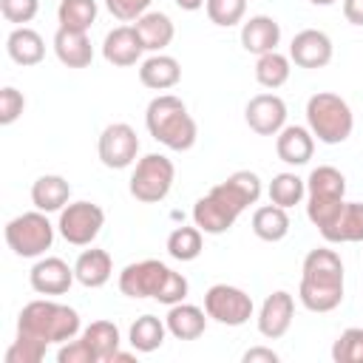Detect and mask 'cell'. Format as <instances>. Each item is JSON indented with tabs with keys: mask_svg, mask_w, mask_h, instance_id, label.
Masks as SVG:
<instances>
[{
	"mask_svg": "<svg viewBox=\"0 0 363 363\" xmlns=\"http://www.w3.org/2000/svg\"><path fill=\"white\" fill-rule=\"evenodd\" d=\"M343 261L335 250L329 247H315L306 252L301 264V286H298V301L309 312H332L343 303Z\"/></svg>",
	"mask_w": 363,
	"mask_h": 363,
	"instance_id": "6da1fadb",
	"label": "cell"
},
{
	"mask_svg": "<svg viewBox=\"0 0 363 363\" xmlns=\"http://www.w3.org/2000/svg\"><path fill=\"white\" fill-rule=\"evenodd\" d=\"M119 292L142 301V298H153L164 306L182 303L190 292V284L182 272L170 269L167 264L156 261V258H145V261H133L119 272Z\"/></svg>",
	"mask_w": 363,
	"mask_h": 363,
	"instance_id": "7a4b0ae2",
	"label": "cell"
},
{
	"mask_svg": "<svg viewBox=\"0 0 363 363\" xmlns=\"http://www.w3.org/2000/svg\"><path fill=\"white\" fill-rule=\"evenodd\" d=\"M145 128L159 145H164L167 150H176V153L190 150L199 139V125L190 116L187 105L176 94H159L147 102Z\"/></svg>",
	"mask_w": 363,
	"mask_h": 363,
	"instance_id": "3957f363",
	"label": "cell"
},
{
	"mask_svg": "<svg viewBox=\"0 0 363 363\" xmlns=\"http://www.w3.org/2000/svg\"><path fill=\"white\" fill-rule=\"evenodd\" d=\"M79 312L68 303L51 301V298H37L28 301L20 315H17V335L37 337L43 343H65L79 335Z\"/></svg>",
	"mask_w": 363,
	"mask_h": 363,
	"instance_id": "277c9868",
	"label": "cell"
},
{
	"mask_svg": "<svg viewBox=\"0 0 363 363\" xmlns=\"http://www.w3.org/2000/svg\"><path fill=\"white\" fill-rule=\"evenodd\" d=\"M306 128L323 145H343L354 130V113L340 94L318 91L306 99Z\"/></svg>",
	"mask_w": 363,
	"mask_h": 363,
	"instance_id": "5b68a950",
	"label": "cell"
},
{
	"mask_svg": "<svg viewBox=\"0 0 363 363\" xmlns=\"http://www.w3.org/2000/svg\"><path fill=\"white\" fill-rule=\"evenodd\" d=\"M343 204H346V176L332 164L315 167L306 179V218L318 227V233L335 221Z\"/></svg>",
	"mask_w": 363,
	"mask_h": 363,
	"instance_id": "8992f818",
	"label": "cell"
},
{
	"mask_svg": "<svg viewBox=\"0 0 363 363\" xmlns=\"http://www.w3.org/2000/svg\"><path fill=\"white\" fill-rule=\"evenodd\" d=\"M54 230L57 227L48 221V213L34 207L6 224V244L20 258H43L54 244Z\"/></svg>",
	"mask_w": 363,
	"mask_h": 363,
	"instance_id": "52a82bcc",
	"label": "cell"
},
{
	"mask_svg": "<svg viewBox=\"0 0 363 363\" xmlns=\"http://www.w3.org/2000/svg\"><path fill=\"white\" fill-rule=\"evenodd\" d=\"M173 182H176V164L162 153H147L136 162L128 190L142 204H159L173 190Z\"/></svg>",
	"mask_w": 363,
	"mask_h": 363,
	"instance_id": "ba28073f",
	"label": "cell"
},
{
	"mask_svg": "<svg viewBox=\"0 0 363 363\" xmlns=\"http://www.w3.org/2000/svg\"><path fill=\"white\" fill-rule=\"evenodd\" d=\"M105 227V210L94 201H68L60 210L57 233L74 247H91Z\"/></svg>",
	"mask_w": 363,
	"mask_h": 363,
	"instance_id": "9c48e42d",
	"label": "cell"
},
{
	"mask_svg": "<svg viewBox=\"0 0 363 363\" xmlns=\"http://www.w3.org/2000/svg\"><path fill=\"white\" fill-rule=\"evenodd\" d=\"M204 312H207L210 320H216L221 326H244L252 318L255 303L241 286L213 284L204 292Z\"/></svg>",
	"mask_w": 363,
	"mask_h": 363,
	"instance_id": "30bf717a",
	"label": "cell"
},
{
	"mask_svg": "<svg viewBox=\"0 0 363 363\" xmlns=\"http://www.w3.org/2000/svg\"><path fill=\"white\" fill-rule=\"evenodd\" d=\"M99 162L111 170H125L139 156V136L128 122H111L96 142Z\"/></svg>",
	"mask_w": 363,
	"mask_h": 363,
	"instance_id": "8fae6325",
	"label": "cell"
},
{
	"mask_svg": "<svg viewBox=\"0 0 363 363\" xmlns=\"http://www.w3.org/2000/svg\"><path fill=\"white\" fill-rule=\"evenodd\" d=\"M244 119L252 133L278 136L286 125V102L278 94H255L244 108Z\"/></svg>",
	"mask_w": 363,
	"mask_h": 363,
	"instance_id": "7c38bea8",
	"label": "cell"
},
{
	"mask_svg": "<svg viewBox=\"0 0 363 363\" xmlns=\"http://www.w3.org/2000/svg\"><path fill=\"white\" fill-rule=\"evenodd\" d=\"M292 318H295V298H292V292L275 289V292H269L264 298L255 323H258V332L267 340H281L289 332Z\"/></svg>",
	"mask_w": 363,
	"mask_h": 363,
	"instance_id": "4fadbf2b",
	"label": "cell"
},
{
	"mask_svg": "<svg viewBox=\"0 0 363 363\" xmlns=\"http://www.w3.org/2000/svg\"><path fill=\"white\" fill-rule=\"evenodd\" d=\"M332 54H335L332 40H329V34L320 31V28H303V31H298V34L292 37V43H289V60H292L298 68H309V71L326 68V65L332 62Z\"/></svg>",
	"mask_w": 363,
	"mask_h": 363,
	"instance_id": "5bb4252c",
	"label": "cell"
},
{
	"mask_svg": "<svg viewBox=\"0 0 363 363\" xmlns=\"http://www.w3.org/2000/svg\"><path fill=\"white\" fill-rule=\"evenodd\" d=\"M74 281H77L74 267H68V261L57 255L40 258L28 272V284L37 295H65L74 286Z\"/></svg>",
	"mask_w": 363,
	"mask_h": 363,
	"instance_id": "9a60e30c",
	"label": "cell"
},
{
	"mask_svg": "<svg viewBox=\"0 0 363 363\" xmlns=\"http://www.w3.org/2000/svg\"><path fill=\"white\" fill-rule=\"evenodd\" d=\"M210 190L218 193V196L241 216L250 204H258V199H261V193H264V184H261L258 173H252V170H235V173H230L224 182H218V184L210 187Z\"/></svg>",
	"mask_w": 363,
	"mask_h": 363,
	"instance_id": "2e32d148",
	"label": "cell"
},
{
	"mask_svg": "<svg viewBox=\"0 0 363 363\" xmlns=\"http://www.w3.org/2000/svg\"><path fill=\"white\" fill-rule=\"evenodd\" d=\"M238 221V213L218 196V193H207V196H201L196 204H193V224L201 230V233H207V235H221V233H227L233 224Z\"/></svg>",
	"mask_w": 363,
	"mask_h": 363,
	"instance_id": "e0dca14e",
	"label": "cell"
},
{
	"mask_svg": "<svg viewBox=\"0 0 363 363\" xmlns=\"http://www.w3.org/2000/svg\"><path fill=\"white\" fill-rule=\"evenodd\" d=\"M142 51H145V45H142V40H139V34H136L133 26H116L102 40V57L111 65H116V68L136 65L142 60Z\"/></svg>",
	"mask_w": 363,
	"mask_h": 363,
	"instance_id": "ac0fdd59",
	"label": "cell"
},
{
	"mask_svg": "<svg viewBox=\"0 0 363 363\" xmlns=\"http://www.w3.org/2000/svg\"><path fill=\"white\" fill-rule=\"evenodd\" d=\"M278 43H281V26H278L275 17L252 14L250 20L241 23V45H244V51L261 57V54L278 51Z\"/></svg>",
	"mask_w": 363,
	"mask_h": 363,
	"instance_id": "d6986e66",
	"label": "cell"
},
{
	"mask_svg": "<svg viewBox=\"0 0 363 363\" xmlns=\"http://www.w3.org/2000/svg\"><path fill=\"white\" fill-rule=\"evenodd\" d=\"M275 153L284 164L301 167L315 153V136L303 125H284V130L275 136Z\"/></svg>",
	"mask_w": 363,
	"mask_h": 363,
	"instance_id": "ffe728a7",
	"label": "cell"
},
{
	"mask_svg": "<svg viewBox=\"0 0 363 363\" xmlns=\"http://www.w3.org/2000/svg\"><path fill=\"white\" fill-rule=\"evenodd\" d=\"M54 54L65 68H88L94 62V45L88 40V31L60 26L54 34Z\"/></svg>",
	"mask_w": 363,
	"mask_h": 363,
	"instance_id": "44dd1931",
	"label": "cell"
},
{
	"mask_svg": "<svg viewBox=\"0 0 363 363\" xmlns=\"http://www.w3.org/2000/svg\"><path fill=\"white\" fill-rule=\"evenodd\" d=\"M139 82L150 91H170L182 82V65L170 54H150L139 65Z\"/></svg>",
	"mask_w": 363,
	"mask_h": 363,
	"instance_id": "7402d4cb",
	"label": "cell"
},
{
	"mask_svg": "<svg viewBox=\"0 0 363 363\" xmlns=\"http://www.w3.org/2000/svg\"><path fill=\"white\" fill-rule=\"evenodd\" d=\"M74 275L82 286L88 289H99L111 281L113 275V258L108 250H99V247H91V250H82L74 261Z\"/></svg>",
	"mask_w": 363,
	"mask_h": 363,
	"instance_id": "603a6c76",
	"label": "cell"
},
{
	"mask_svg": "<svg viewBox=\"0 0 363 363\" xmlns=\"http://www.w3.org/2000/svg\"><path fill=\"white\" fill-rule=\"evenodd\" d=\"M329 244H360L363 241V201H346L335 221L320 230Z\"/></svg>",
	"mask_w": 363,
	"mask_h": 363,
	"instance_id": "cb8c5ba5",
	"label": "cell"
},
{
	"mask_svg": "<svg viewBox=\"0 0 363 363\" xmlns=\"http://www.w3.org/2000/svg\"><path fill=\"white\" fill-rule=\"evenodd\" d=\"M164 323H167V332L176 337V340H196L204 335L207 329V312L196 303H173L164 315Z\"/></svg>",
	"mask_w": 363,
	"mask_h": 363,
	"instance_id": "d4e9b609",
	"label": "cell"
},
{
	"mask_svg": "<svg viewBox=\"0 0 363 363\" xmlns=\"http://www.w3.org/2000/svg\"><path fill=\"white\" fill-rule=\"evenodd\" d=\"M133 28H136L145 51H150V54L164 51L173 43V37H176V26H173V20L164 11H145L133 23Z\"/></svg>",
	"mask_w": 363,
	"mask_h": 363,
	"instance_id": "484cf974",
	"label": "cell"
},
{
	"mask_svg": "<svg viewBox=\"0 0 363 363\" xmlns=\"http://www.w3.org/2000/svg\"><path fill=\"white\" fill-rule=\"evenodd\" d=\"M6 54L11 57V62L31 68L37 62H43L45 57V40L40 37V31L28 28V26H17L9 37H6Z\"/></svg>",
	"mask_w": 363,
	"mask_h": 363,
	"instance_id": "4316f807",
	"label": "cell"
},
{
	"mask_svg": "<svg viewBox=\"0 0 363 363\" xmlns=\"http://www.w3.org/2000/svg\"><path fill=\"white\" fill-rule=\"evenodd\" d=\"M68 201H71V184L57 173H45L31 184V204L43 213H60Z\"/></svg>",
	"mask_w": 363,
	"mask_h": 363,
	"instance_id": "83f0119b",
	"label": "cell"
},
{
	"mask_svg": "<svg viewBox=\"0 0 363 363\" xmlns=\"http://www.w3.org/2000/svg\"><path fill=\"white\" fill-rule=\"evenodd\" d=\"M167 335L170 332H167V323L162 318H156V315H139L130 323V329H128V343L133 346V352L150 354V352L162 349V343H164Z\"/></svg>",
	"mask_w": 363,
	"mask_h": 363,
	"instance_id": "f1b7e54d",
	"label": "cell"
},
{
	"mask_svg": "<svg viewBox=\"0 0 363 363\" xmlns=\"http://www.w3.org/2000/svg\"><path fill=\"white\" fill-rule=\"evenodd\" d=\"M289 227H292V221H289L286 207H278V204H272V201L264 204V207H258V210L252 213V233H255L261 241H269V244L284 241L286 233H289Z\"/></svg>",
	"mask_w": 363,
	"mask_h": 363,
	"instance_id": "f546056e",
	"label": "cell"
},
{
	"mask_svg": "<svg viewBox=\"0 0 363 363\" xmlns=\"http://www.w3.org/2000/svg\"><path fill=\"white\" fill-rule=\"evenodd\" d=\"M82 337H85V343L94 349V354H96L99 363H111L113 352H116L119 343H122L119 326H116L113 320H94L91 326L82 329Z\"/></svg>",
	"mask_w": 363,
	"mask_h": 363,
	"instance_id": "4dcf8cb0",
	"label": "cell"
},
{
	"mask_svg": "<svg viewBox=\"0 0 363 363\" xmlns=\"http://www.w3.org/2000/svg\"><path fill=\"white\" fill-rule=\"evenodd\" d=\"M289 74H292V60L281 51H269V54H261L255 60V82L267 91L286 85Z\"/></svg>",
	"mask_w": 363,
	"mask_h": 363,
	"instance_id": "1f68e13d",
	"label": "cell"
},
{
	"mask_svg": "<svg viewBox=\"0 0 363 363\" xmlns=\"http://www.w3.org/2000/svg\"><path fill=\"white\" fill-rule=\"evenodd\" d=\"M204 250V233L193 224V227H176L170 235H167V255L173 261H196Z\"/></svg>",
	"mask_w": 363,
	"mask_h": 363,
	"instance_id": "d6a6232c",
	"label": "cell"
},
{
	"mask_svg": "<svg viewBox=\"0 0 363 363\" xmlns=\"http://www.w3.org/2000/svg\"><path fill=\"white\" fill-rule=\"evenodd\" d=\"M99 6L96 0H60L57 6V20L62 28H74V31H88L96 23Z\"/></svg>",
	"mask_w": 363,
	"mask_h": 363,
	"instance_id": "836d02e7",
	"label": "cell"
},
{
	"mask_svg": "<svg viewBox=\"0 0 363 363\" xmlns=\"http://www.w3.org/2000/svg\"><path fill=\"white\" fill-rule=\"evenodd\" d=\"M267 193H269V201H272V204L289 210V207H295V204H301V201L306 199V179H301V176L284 170V173L272 176Z\"/></svg>",
	"mask_w": 363,
	"mask_h": 363,
	"instance_id": "e575fe53",
	"label": "cell"
},
{
	"mask_svg": "<svg viewBox=\"0 0 363 363\" xmlns=\"http://www.w3.org/2000/svg\"><path fill=\"white\" fill-rule=\"evenodd\" d=\"M204 11H207V17H210L213 26L233 28V26L244 23L247 0H207L204 3Z\"/></svg>",
	"mask_w": 363,
	"mask_h": 363,
	"instance_id": "d590c367",
	"label": "cell"
},
{
	"mask_svg": "<svg viewBox=\"0 0 363 363\" xmlns=\"http://www.w3.org/2000/svg\"><path fill=\"white\" fill-rule=\"evenodd\" d=\"M335 363H363V326H349L332 343Z\"/></svg>",
	"mask_w": 363,
	"mask_h": 363,
	"instance_id": "8d00e7d4",
	"label": "cell"
},
{
	"mask_svg": "<svg viewBox=\"0 0 363 363\" xmlns=\"http://www.w3.org/2000/svg\"><path fill=\"white\" fill-rule=\"evenodd\" d=\"M48 343L28 337V335H17V340L6 349V363H40L45 357Z\"/></svg>",
	"mask_w": 363,
	"mask_h": 363,
	"instance_id": "74e56055",
	"label": "cell"
},
{
	"mask_svg": "<svg viewBox=\"0 0 363 363\" xmlns=\"http://www.w3.org/2000/svg\"><path fill=\"white\" fill-rule=\"evenodd\" d=\"M37 11H40V0H0V14L14 26L31 23Z\"/></svg>",
	"mask_w": 363,
	"mask_h": 363,
	"instance_id": "f35d334b",
	"label": "cell"
},
{
	"mask_svg": "<svg viewBox=\"0 0 363 363\" xmlns=\"http://www.w3.org/2000/svg\"><path fill=\"white\" fill-rule=\"evenodd\" d=\"M23 111H26V96L14 85L0 88V125L17 122L23 116Z\"/></svg>",
	"mask_w": 363,
	"mask_h": 363,
	"instance_id": "ab89813d",
	"label": "cell"
},
{
	"mask_svg": "<svg viewBox=\"0 0 363 363\" xmlns=\"http://www.w3.org/2000/svg\"><path fill=\"white\" fill-rule=\"evenodd\" d=\"M150 3L153 0H105V9L122 23H136L145 11H150Z\"/></svg>",
	"mask_w": 363,
	"mask_h": 363,
	"instance_id": "60d3db41",
	"label": "cell"
},
{
	"mask_svg": "<svg viewBox=\"0 0 363 363\" xmlns=\"http://www.w3.org/2000/svg\"><path fill=\"white\" fill-rule=\"evenodd\" d=\"M57 360H60V363H99L96 354H94V349L85 343V337L60 343V349H57Z\"/></svg>",
	"mask_w": 363,
	"mask_h": 363,
	"instance_id": "b9f144b4",
	"label": "cell"
},
{
	"mask_svg": "<svg viewBox=\"0 0 363 363\" xmlns=\"http://www.w3.org/2000/svg\"><path fill=\"white\" fill-rule=\"evenodd\" d=\"M241 360H244V363H278L281 354H278L275 349H267V346H252V349H247V352L241 354Z\"/></svg>",
	"mask_w": 363,
	"mask_h": 363,
	"instance_id": "7bdbcfd3",
	"label": "cell"
},
{
	"mask_svg": "<svg viewBox=\"0 0 363 363\" xmlns=\"http://www.w3.org/2000/svg\"><path fill=\"white\" fill-rule=\"evenodd\" d=\"M343 17L352 26H363V0H343Z\"/></svg>",
	"mask_w": 363,
	"mask_h": 363,
	"instance_id": "ee69618b",
	"label": "cell"
},
{
	"mask_svg": "<svg viewBox=\"0 0 363 363\" xmlns=\"http://www.w3.org/2000/svg\"><path fill=\"white\" fill-rule=\"evenodd\" d=\"M173 3H176L182 11H199V9H201L207 0H173Z\"/></svg>",
	"mask_w": 363,
	"mask_h": 363,
	"instance_id": "f6af8a7d",
	"label": "cell"
},
{
	"mask_svg": "<svg viewBox=\"0 0 363 363\" xmlns=\"http://www.w3.org/2000/svg\"><path fill=\"white\" fill-rule=\"evenodd\" d=\"M116 360L128 363V360H133V352H122V349H116V352H113V357H111V363H116Z\"/></svg>",
	"mask_w": 363,
	"mask_h": 363,
	"instance_id": "bcb514c9",
	"label": "cell"
},
{
	"mask_svg": "<svg viewBox=\"0 0 363 363\" xmlns=\"http://www.w3.org/2000/svg\"><path fill=\"white\" fill-rule=\"evenodd\" d=\"M309 3H312V6H335L337 0H309Z\"/></svg>",
	"mask_w": 363,
	"mask_h": 363,
	"instance_id": "7dc6e473",
	"label": "cell"
}]
</instances>
